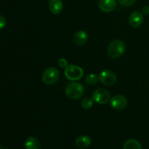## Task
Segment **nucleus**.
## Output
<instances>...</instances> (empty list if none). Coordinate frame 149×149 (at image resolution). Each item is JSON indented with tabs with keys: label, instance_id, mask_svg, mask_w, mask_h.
I'll return each instance as SVG.
<instances>
[{
	"label": "nucleus",
	"instance_id": "obj_9",
	"mask_svg": "<svg viewBox=\"0 0 149 149\" xmlns=\"http://www.w3.org/2000/svg\"><path fill=\"white\" fill-rule=\"evenodd\" d=\"M98 7L103 13H110L116 7V0H100Z\"/></svg>",
	"mask_w": 149,
	"mask_h": 149
},
{
	"label": "nucleus",
	"instance_id": "obj_14",
	"mask_svg": "<svg viewBox=\"0 0 149 149\" xmlns=\"http://www.w3.org/2000/svg\"><path fill=\"white\" fill-rule=\"evenodd\" d=\"M123 149H142L141 143L135 139H129L124 144Z\"/></svg>",
	"mask_w": 149,
	"mask_h": 149
},
{
	"label": "nucleus",
	"instance_id": "obj_20",
	"mask_svg": "<svg viewBox=\"0 0 149 149\" xmlns=\"http://www.w3.org/2000/svg\"><path fill=\"white\" fill-rule=\"evenodd\" d=\"M141 13L143 15H148L149 14V5H145L142 7Z\"/></svg>",
	"mask_w": 149,
	"mask_h": 149
},
{
	"label": "nucleus",
	"instance_id": "obj_8",
	"mask_svg": "<svg viewBox=\"0 0 149 149\" xmlns=\"http://www.w3.org/2000/svg\"><path fill=\"white\" fill-rule=\"evenodd\" d=\"M129 23L133 28H139L143 23V15L141 12L134 11L129 17Z\"/></svg>",
	"mask_w": 149,
	"mask_h": 149
},
{
	"label": "nucleus",
	"instance_id": "obj_7",
	"mask_svg": "<svg viewBox=\"0 0 149 149\" xmlns=\"http://www.w3.org/2000/svg\"><path fill=\"white\" fill-rule=\"evenodd\" d=\"M99 80L103 84L106 86H112L116 82V76L112 71L103 70L98 76Z\"/></svg>",
	"mask_w": 149,
	"mask_h": 149
},
{
	"label": "nucleus",
	"instance_id": "obj_5",
	"mask_svg": "<svg viewBox=\"0 0 149 149\" xmlns=\"http://www.w3.org/2000/svg\"><path fill=\"white\" fill-rule=\"evenodd\" d=\"M110 97L111 95L109 92L103 88L97 89L93 94V99L94 102L100 105L107 103L110 100Z\"/></svg>",
	"mask_w": 149,
	"mask_h": 149
},
{
	"label": "nucleus",
	"instance_id": "obj_21",
	"mask_svg": "<svg viewBox=\"0 0 149 149\" xmlns=\"http://www.w3.org/2000/svg\"><path fill=\"white\" fill-rule=\"evenodd\" d=\"M4 149H6V148H4Z\"/></svg>",
	"mask_w": 149,
	"mask_h": 149
},
{
	"label": "nucleus",
	"instance_id": "obj_15",
	"mask_svg": "<svg viewBox=\"0 0 149 149\" xmlns=\"http://www.w3.org/2000/svg\"><path fill=\"white\" fill-rule=\"evenodd\" d=\"M99 77L96 74H87L85 78V82L88 85H94L98 81Z\"/></svg>",
	"mask_w": 149,
	"mask_h": 149
},
{
	"label": "nucleus",
	"instance_id": "obj_4",
	"mask_svg": "<svg viewBox=\"0 0 149 149\" xmlns=\"http://www.w3.org/2000/svg\"><path fill=\"white\" fill-rule=\"evenodd\" d=\"M65 77L68 80L76 81L82 78L84 76V71L81 67L76 65H68L64 71Z\"/></svg>",
	"mask_w": 149,
	"mask_h": 149
},
{
	"label": "nucleus",
	"instance_id": "obj_1",
	"mask_svg": "<svg viewBox=\"0 0 149 149\" xmlns=\"http://www.w3.org/2000/svg\"><path fill=\"white\" fill-rule=\"evenodd\" d=\"M126 45L120 39H114L109 43L107 48L108 55L111 58H119L125 54Z\"/></svg>",
	"mask_w": 149,
	"mask_h": 149
},
{
	"label": "nucleus",
	"instance_id": "obj_12",
	"mask_svg": "<svg viewBox=\"0 0 149 149\" xmlns=\"http://www.w3.org/2000/svg\"><path fill=\"white\" fill-rule=\"evenodd\" d=\"M92 139L88 135H81L76 140V146L79 148H86L91 144Z\"/></svg>",
	"mask_w": 149,
	"mask_h": 149
},
{
	"label": "nucleus",
	"instance_id": "obj_13",
	"mask_svg": "<svg viewBox=\"0 0 149 149\" xmlns=\"http://www.w3.org/2000/svg\"><path fill=\"white\" fill-rule=\"evenodd\" d=\"M25 148L26 149H41L40 142L37 138L34 137H30L27 138L25 142Z\"/></svg>",
	"mask_w": 149,
	"mask_h": 149
},
{
	"label": "nucleus",
	"instance_id": "obj_2",
	"mask_svg": "<svg viewBox=\"0 0 149 149\" xmlns=\"http://www.w3.org/2000/svg\"><path fill=\"white\" fill-rule=\"evenodd\" d=\"M84 89L82 84L77 81H72L67 84L65 93L67 97L71 100H78L84 95Z\"/></svg>",
	"mask_w": 149,
	"mask_h": 149
},
{
	"label": "nucleus",
	"instance_id": "obj_11",
	"mask_svg": "<svg viewBox=\"0 0 149 149\" xmlns=\"http://www.w3.org/2000/svg\"><path fill=\"white\" fill-rule=\"evenodd\" d=\"M49 11L55 15L60 14L63 9L62 0H50L49 2Z\"/></svg>",
	"mask_w": 149,
	"mask_h": 149
},
{
	"label": "nucleus",
	"instance_id": "obj_17",
	"mask_svg": "<svg viewBox=\"0 0 149 149\" xmlns=\"http://www.w3.org/2000/svg\"><path fill=\"white\" fill-rule=\"evenodd\" d=\"M136 0H118L119 4L123 7H131L135 4Z\"/></svg>",
	"mask_w": 149,
	"mask_h": 149
},
{
	"label": "nucleus",
	"instance_id": "obj_10",
	"mask_svg": "<svg viewBox=\"0 0 149 149\" xmlns=\"http://www.w3.org/2000/svg\"><path fill=\"white\" fill-rule=\"evenodd\" d=\"M73 39H74V42L75 43V45H78V46H81L87 43V40H88V35H87V32L84 31H79L76 32L75 34L74 35Z\"/></svg>",
	"mask_w": 149,
	"mask_h": 149
},
{
	"label": "nucleus",
	"instance_id": "obj_18",
	"mask_svg": "<svg viewBox=\"0 0 149 149\" xmlns=\"http://www.w3.org/2000/svg\"><path fill=\"white\" fill-rule=\"evenodd\" d=\"M58 65L62 68H65L68 65V61L65 58H61L58 60Z\"/></svg>",
	"mask_w": 149,
	"mask_h": 149
},
{
	"label": "nucleus",
	"instance_id": "obj_6",
	"mask_svg": "<svg viewBox=\"0 0 149 149\" xmlns=\"http://www.w3.org/2000/svg\"><path fill=\"white\" fill-rule=\"evenodd\" d=\"M110 106L116 111L125 109L127 106V99L122 95H116L110 99Z\"/></svg>",
	"mask_w": 149,
	"mask_h": 149
},
{
	"label": "nucleus",
	"instance_id": "obj_16",
	"mask_svg": "<svg viewBox=\"0 0 149 149\" xmlns=\"http://www.w3.org/2000/svg\"><path fill=\"white\" fill-rule=\"evenodd\" d=\"M93 103H94L93 99L90 97H87L83 99L81 103V105L83 109H85V110H88V109H90L93 107Z\"/></svg>",
	"mask_w": 149,
	"mask_h": 149
},
{
	"label": "nucleus",
	"instance_id": "obj_19",
	"mask_svg": "<svg viewBox=\"0 0 149 149\" xmlns=\"http://www.w3.org/2000/svg\"><path fill=\"white\" fill-rule=\"evenodd\" d=\"M6 25V19L4 18V16L0 15V30L3 29Z\"/></svg>",
	"mask_w": 149,
	"mask_h": 149
},
{
	"label": "nucleus",
	"instance_id": "obj_3",
	"mask_svg": "<svg viewBox=\"0 0 149 149\" xmlns=\"http://www.w3.org/2000/svg\"><path fill=\"white\" fill-rule=\"evenodd\" d=\"M59 77V71L55 67H49L44 71L42 78L45 84L52 85L58 81Z\"/></svg>",
	"mask_w": 149,
	"mask_h": 149
}]
</instances>
